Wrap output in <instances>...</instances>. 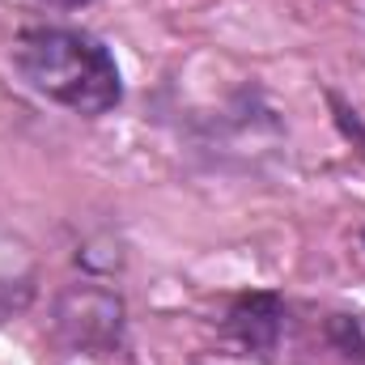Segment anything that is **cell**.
I'll list each match as a JSON object with an SVG mask.
<instances>
[{
  "label": "cell",
  "mask_w": 365,
  "mask_h": 365,
  "mask_svg": "<svg viewBox=\"0 0 365 365\" xmlns=\"http://www.w3.org/2000/svg\"><path fill=\"white\" fill-rule=\"evenodd\" d=\"M47 4H60V9H81V4H90V0H47Z\"/></svg>",
  "instance_id": "cell-7"
},
{
  "label": "cell",
  "mask_w": 365,
  "mask_h": 365,
  "mask_svg": "<svg viewBox=\"0 0 365 365\" xmlns=\"http://www.w3.org/2000/svg\"><path fill=\"white\" fill-rule=\"evenodd\" d=\"M340 128H344V132H349L357 145H365V128H361V119H357L353 110H340ZM361 153H365V149H361Z\"/></svg>",
  "instance_id": "cell-6"
},
{
  "label": "cell",
  "mask_w": 365,
  "mask_h": 365,
  "mask_svg": "<svg viewBox=\"0 0 365 365\" xmlns=\"http://www.w3.org/2000/svg\"><path fill=\"white\" fill-rule=\"evenodd\" d=\"M56 327L68 340V349L81 353H110L123 336V302L106 289L73 284L56 306Z\"/></svg>",
  "instance_id": "cell-2"
},
{
  "label": "cell",
  "mask_w": 365,
  "mask_h": 365,
  "mask_svg": "<svg viewBox=\"0 0 365 365\" xmlns=\"http://www.w3.org/2000/svg\"><path fill=\"white\" fill-rule=\"evenodd\" d=\"M327 331H331V340H336L340 353L365 361V314H336Z\"/></svg>",
  "instance_id": "cell-5"
},
{
  "label": "cell",
  "mask_w": 365,
  "mask_h": 365,
  "mask_svg": "<svg viewBox=\"0 0 365 365\" xmlns=\"http://www.w3.org/2000/svg\"><path fill=\"white\" fill-rule=\"evenodd\" d=\"M30 297H34V255L26 251V242L0 234V319L26 310Z\"/></svg>",
  "instance_id": "cell-4"
},
{
  "label": "cell",
  "mask_w": 365,
  "mask_h": 365,
  "mask_svg": "<svg viewBox=\"0 0 365 365\" xmlns=\"http://www.w3.org/2000/svg\"><path fill=\"white\" fill-rule=\"evenodd\" d=\"M280 297L272 293H247V297H238L234 306H230V314H225V331L242 344V349H251V353H272L276 340H280Z\"/></svg>",
  "instance_id": "cell-3"
},
{
  "label": "cell",
  "mask_w": 365,
  "mask_h": 365,
  "mask_svg": "<svg viewBox=\"0 0 365 365\" xmlns=\"http://www.w3.org/2000/svg\"><path fill=\"white\" fill-rule=\"evenodd\" d=\"M13 64L30 90L77 115H106L123 98V81L110 51L81 30L64 26L21 30V38L13 43Z\"/></svg>",
  "instance_id": "cell-1"
}]
</instances>
